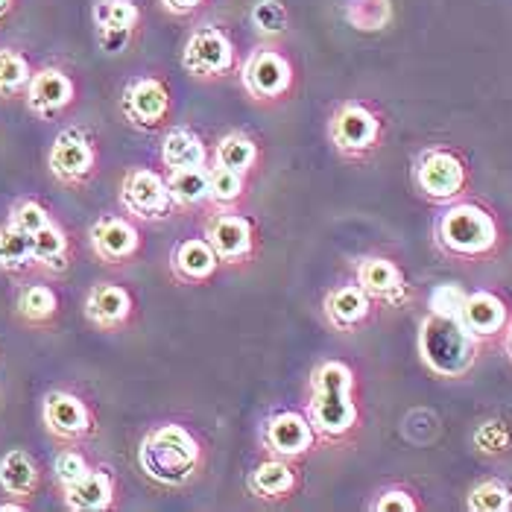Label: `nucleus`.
<instances>
[{
	"instance_id": "obj_13",
	"label": "nucleus",
	"mask_w": 512,
	"mask_h": 512,
	"mask_svg": "<svg viewBox=\"0 0 512 512\" xmlns=\"http://www.w3.org/2000/svg\"><path fill=\"white\" fill-rule=\"evenodd\" d=\"M457 319L466 325V331L480 343V340H492V337L504 334V328L510 322V311H507L501 296H495L489 290H477V293L466 296Z\"/></svg>"
},
{
	"instance_id": "obj_29",
	"label": "nucleus",
	"mask_w": 512,
	"mask_h": 512,
	"mask_svg": "<svg viewBox=\"0 0 512 512\" xmlns=\"http://www.w3.org/2000/svg\"><path fill=\"white\" fill-rule=\"evenodd\" d=\"M343 15L360 33H378V30L390 27L393 3L390 0H346Z\"/></svg>"
},
{
	"instance_id": "obj_21",
	"label": "nucleus",
	"mask_w": 512,
	"mask_h": 512,
	"mask_svg": "<svg viewBox=\"0 0 512 512\" xmlns=\"http://www.w3.org/2000/svg\"><path fill=\"white\" fill-rule=\"evenodd\" d=\"M115 498V483L106 469H91L82 480L65 489V504L68 510L77 512H100L112 507Z\"/></svg>"
},
{
	"instance_id": "obj_41",
	"label": "nucleus",
	"mask_w": 512,
	"mask_h": 512,
	"mask_svg": "<svg viewBox=\"0 0 512 512\" xmlns=\"http://www.w3.org/2000/svg\"><path fill=\"white\" fill-rule=\"evenodd\" d=\"M375 510L378 512H416L419 504L410 492L404 489H387L378 501H375Z\"/></svg>"
},
{
	"instance_id": "obj_15",
	"label": "nucleus",
	"mask_w": 512,
	"mask_h": 512,
	"mask_svg": "<svg viewBox=\"0 0 512 512\" xmlns=\"http://www.w3.org/2000/svg\"><path fill=\"white\" fill-rule=\"evenodd\" d=\"M205 240L211 243V249L217 252L220 261H246L252 255V246H255V232H252V223L237 217V214H217L208 226V235Z\"/></svg>"
},
{
	"instance_id": "obj_37",
	"label": "nucleus",
	"mask_w": 512,
	"mask_h": 512,
	"mask_svg": "<svg viewBox=\"0 0 512 512\" xmlns=\"http://www.w3.org/2000/svg\"><path fill=\"white\" fill-rule=\"evenodd\" d=\"M474 445L477 451L489 454V457H498V454H507L512 445V431L507 428V422H483L477 431H474Z\"/></svg>"
},
{
	"instance_id": "obj_39",
	"label": "nucleus",
	"mask_w": 512,
	"mask_h": 512,
	"mask_svg": "<svg viewBox=\"0 0 512 512\" xmlns=\"http://www.w3.org/2000/svg\"><path fill=\"white\" fill-rule=\"evenodd\" d=\"M53 472H56L59 486L68 489V486H74L77 480H82L85 474L91 472V466H88V460L79 451H62L56 457V463H53Z\"/></svg>"
},
{
	"instance_id": "obj_46",
	"label": "nucleus",
	"mask_w": 512,
	"mask_h": 512,
	"mask_svg": "<svg viewBox=\"0 0 512 512\" xmlns=\"http://www.w3.org/2000/svg\"><path fill=\"white\" fill-rule=\"evenodd\" d=\"M507 352H510V357H512V331H510V337H507Z\"/></svg>"
},
{
	"instance_id": "obj_14",
	"label": "nucleus",
	"mask_w": 512,
	"mask_h": 512,
	"mask_svg": "<svg viewBox=\"0 0 512 512\" xmlns=\"http://www.w3.org/2000/svg\"><path fill=\"white\" fill-rule=\"evenodd\" d=\"M91 246H94L97 258H103L106 264H120V261H129L138 252L141 235L126 217L106 214L91 226Z\"/></svg>"
},
{
	"instance_id": "obj_23",
	"label": "nucleus",
	"mask_w": 512,
	"mask_h": 512,
	"mask_svg": "<svg viewBox=\"0 0 512 512\" xmlns=\"http://www.w3.org/2000/svg\"><path fill=\"white\" fill-rule=\"evenodd\" d=\"M0 486L15 498H30L39 486V469L27 451H9L0 460Z\"/></svg>"
},
{
	"instance_id": "obj_35",
	"label": "nucleus",
	"mask_w": 512,
	"mask_h": 512,
	"mask_svg": "<svg viewBox=\"0 0 512 512\" xmlns=\"http://www.w3.org/2000/svg\"><path fill=\"white\" fill-rule=\"evenodd\" d=\"M56 293L47 287V284H33V287H24L21 296H18V314L30 322H44L56 314Z\"/></svg>"
},
{
	"instance_id": "obj_33",
	"label": "nucleus",
	"mask_w": 512,
	"mask_h": 512,
	"mask_svg": "<svg viewBox=\"0 0 512 512\" xmlns=\"http://www.w3.org/2000/svg\"><path fill=\"white\" fill-rule=\"evenodd\" d=\"M243 194V173L229 170L223 164L208 167V202L214 205H235Z\"/></svg>"
},
{
	"instance_id": "obj_6",
	"label": "nucleus",
	"mask_w": 512,
	"mask_h": 512,
	"mask_svg": "<svg viewBox=\"0 0 512 512\" xmlns=\"http://www.w3.org/2000/svg\"><path fill=\"white\" fill-rule=\"evenodd\" d=\"M331 141L343 156H366L381 141V118L363 103H343L331 118Z\"/></svg>"
},
{
	"instance_id": "obj_34",
	"label": "nucleus",
	"mask_w": 512,
	"mask_h": 512,
	"mask_svg": "<svg viewBox=\"0 0 512 512\" xmlns=\"http://www.w3.org/2000/svg\"><path fill=\"white\" fill-rule=\"evenodd\" d=\"M469 510L472 512H510L512 489L501 480H483L469 492Z\"/></svg>"
},
{
	"instance_id": "obj_31",
	"label": "nucleus",
	"mask_w": 512,
	"mask_h": 512,
	"mask_svg": "<svg viewBox=\"0 0 512 512\" xmlns=\"http://www.w3.org/2000/svg\"><path fill=\"white\" fill-rule=\"evenodd\" d=\"M33 264V235L21 232L18 226L0 229V267L3 270H24Z\"/></svg>"
},
{
	"instance_id": "obj_2",
	"label": "nucleus",
	"mask_w": 512,
	"mask_h": 512,
	"mask_svg": "<svg viewBox=\"0 0 512 512\" xmlns=\"http://www.w3.org/2000/svg\"><path fill=\"white\" fill-rule=\"evenodd\" d=\"M419 355L439 378H463L477 360V340L457 316L431 314L419 328Z\"/></svg>"
},
{
	"instance_id": "obj_3",
	"label": "nucleus",
	"mask_w": 512,
	"mask_h": 512,
	"mask_svg": "<svg viewBox=\"0 0 512 512\" xmlns=\"http://www.w3.org/2000/svg\"><path fill=\"white\" fill-rule=\"evenodd\" d=\"M436 240L457 258H483L498 246V223L486 208L474 202H457L439 217Z\"/></svg>"
},
{
	"instance_id": "obj_19",
	"label": "nucleus",
	"mask_w": 512,
	"mask_h": 512,
	"mask_svg": "<svg viewBox=\"0 0 512 512\" xmlns=\"http://www.w3.org/2000/svg\"><path fill=\"white\" fill-rule=\"evenodd\" d=\"M132 314V296L118 284H97L85 299V316L100 328H118Z\"/></svg>"
},
{
	"instance_id": "obj_36",
	"label": "nucleus",
	"mask_w": 512,
	"mask_h": 512,
	"mask_svg": "<svg viewBox=\"0 0 512 512\" xmlns=\"http://www.w3.org/2000/svg\"><path fill=\"white\" fill-rule=\"evenodd\" d=\"M30 65L18 50H0V97H9L30 85Z\"/></svg>"
},
{
	"instance_id": "obj_32",
	"label": "nucleus",
	"mask_w": 512,
	"mask_h": 512,
	"mask_svg": "<svg viewBox=\"0 0 512 512\" xmlns=\"http://www.w3.org/2000/svg\"><path fill=\"white\" fill-rule=\"evenodd\" d=\"M252 27L264 36V39H278L287 33L290 24V12L281 0H258L249 12Z\"/></svg>"
},
{
	"instance_id": "obj_5",
	"label": "nucleus",
	"mask_w": 512,
	"mask_h": 512,
	"mask_svg": "<svg viewBox=\"0 0 512 512\" xmlns=\"http://www.w3.org/2000/svg\"><path fill=\"white\" fill-rule=\"evenodd\" d=\"M416 185L419 191L434 202H451L457 199L466 185H469V167L466 161L451 153V150H428L422 153L419 164H416Z\"/></svg>"
},
{
	"instance_id": "obj_7",
	"label": "nucleus",
	"mask_w": 512,
	"mask_h": 512,
	"mask_svg": "<svg viewBox=\"0 0 512 512\" xmlns=\"http://www.w3.org/2000/svg\"><path fill=\"white\" fill-rule=\"evenodd\" d=\"M293 85V65L278 47H258L243 65V88L255 100H278Z\"/></svg>"
},
{
	"instance_id": "obj_17",
	"label": "nucleus",
	"mask_w": 512,
	"mask_h": 512,
	"mask_svg": "<svg viewBox=\"0 0 512 512\" xmlns=\"http://www.w3.org/2000/svg\"><path fill=\"white\" fill-rule=\"evenodd\" d=\"M74 100V82L59 68H44L30 77L27 85V103L41 118H53Z\"/></svg>"
},
{
	"instance_id": "obj_27",
	"label": "nucleus",
	"mask_w": 512,
	"mask_h": 512,
	"mask_svg": "<svg viewBox=\"0 0 512 512\" xmlns=\"http://www.w3.org/2000/svg\"><path fill=\"white\" fill-rule=\"evenodd\" d=\"M91 18H94L97 30L135 33L141 24V9L132 0H97L91 9Z\"/></svg>"
},
{
	"instance_id": "obj_1",
	"label": "nucleus",
	"mask_w": 512,
	"mask_h": 512,
	"mask_svg": "<svg viewBox=\"0 0 512 512\" xmlns=\"http://www.w3.org/2000/svg\"><path fill=\"white\" fill-rule=\"evenodd\" d=\"M202 448L182 425H161L144 436L138 463L150 480L161 486H185L199 469Z\"/></svg>"
},
{
	"instance_id": "obj_38",
	"label": "nucleus",
	"mask_w": 512,
	"mask_h": 512,
	"mask_svg": "<svg viewBox=\"0 0 512 512\" xmlns=\"http://www.w3.org/2000/svg\"><path fill=\"white\" fill-rule=\"evenodd\" d=\"M466 296L469 293L460 284H439L431 293V299H428V308H431V314L460 316V308H463Z\"/></svg>"
},
{
	"instance_id": "obj_11",
	"label": "nucleus",
	"mask_w": 512,
	"mask_h": 512,
	"mask_svg": "<svg viewBox=\"0 0 512 512\" xmlns=\"http://www.w3.org/2000/svg\"><path fill=\"white\" fill-rule=\"evenodd\" d=\"M311 425H314L316 436L325 439H343L357 425V404L352 393L346 390H314L311 393Z\"/></svg>"
},
{
	"instance_id": "obj_24",
	"label": "nucleus",
	"mask_w": 512,
	"mask_h": 512,
	"mask_svg": "<svg viewBox=\"0 0 512 512\" xmlns=\"http://www.w3.org/2000/svg\"><path fill=\"white\" fill-rule=\"evenodd\" d=\"M205 147L191 129H170L161 141V164L167 170H182V167H202L205 164Z\"/></svg>"
},
{
	"instance_id": "obj_8",
	"label": "nucleus",
	"mask_w": 512,
	"mask_h": 512,
	"mask_svg": "<svg viewBox=\"0 0 512 512\" xmlns=\"http://www.w3.org/2000/svg\"><path fill=\"white\" fill-rule=\"evenodd\" d=\"M123 208L138 220H167L176 202L170 197L167 179L153 170H132L120 185Z\"/></svg>"
},
{
	"instance_id": "obj_12",
	"label": "nucleus",
	"mask_w": 512,
	"mask_h": 512,
	"mask_svg": "<svg viewBox=\"0 0 512 512\" xmlns=\"http://www.w3.org/2000/svg\"><path fill=\"white\" fill-rule=\"evenodd\" d=\"M264 442L281 460H296V457H305L314 448L316 431L311 419H305L302 413L284 410V413H276L267 422Z\"/></svg>"
},
{
	"instance_id": "obj_20",
	"label": "nucleus",
	"mask_w": 512,
	"mask_h": 512,
	"mask_svg": "<svg viewBox=\"0 0 512 512\" xmlns=\"http://www.w3.org/2000/svg\"><path fill=\"white\" fill-rule=\"evenodd\" d=\"M170 264H173L176 278H182V281H205L214 276L220 258L205 237H188L173 249Z\"/></svg>"
},
{
	"instance_id": "obj_28",
	"label": "nucleus",
	"mask_w": 512,
	"mask_h": 512,
	"mask_svg": "<svg viewBox=\"0 0 512 512\" xmlns=\"http://www.w3.org/2000/svg\"><path fill=\"white\" fill-rule=\"evenodd\" d=\"M33 261L53 273H62L68 267V237L53 220L33 235Z\"/></svg>"
},
{
	"instance_id": "obj_18",
	"label": "nucleus",
	"mask_w": 512,
	"mask_h": 512,
	"mask_svg": "<svg viewBox=\"0 0 512 512\" xmlns=\"http://www.w3.org/2000/svg\"><path fill=\"white\" fill-rule=\"evenodd\" d=\"M357 284L369 299L398 305L404 299V276L390 258H366L357 267Z\"/></svg>"
},
{
	"instance_id": "obj_9",
	"label": "nucleus",
	"mask_w": 512,
	"mask_h": 512,
	"mask_svg": "<svg viewBox=\"0 0 512 512\" xmlns=\"http://www.w3.org/2000/svg\"><path fill=\"white\" fill-rule=\"evenodd\" d=\"M47 161H50V170H53V176L59 182L79 185V182H85L94 173L97 153H94L91 138L82 129H65L53 141V150H50Z\"/></svg>"
},
{
	"instance_id": "obj_45",
	"label": "nucleus",
	"mask_w": 512,
	"mask_h": 512,
	"mask_svg": "<svg viewBox=\"0 0 512 512\" xmlns=\"http://www.w3.org/2000/svg\"><path fill=\"white\" fill-rule=\"evenodd\" d=\"M9 6H12V0H0V15H3V12H6Z\"/></svg>"
},
{
	"instance_id": "obj_22",
	"label": "nucleus",
	"mask_w": 512,
	"mask_h": 512,
	"mask_svg": "<svg viewBox=\"0 0 512 512\" xmlns=\"http://www.w3.org/2000/svg\"><path fill=\"white\" fill-rule=\"evenodd\" d=\"M369 308H372V299L366 296L360 284H343L331 290L325 299V316L331 319L334 328H343V331H352L360 322H366Z\"/></svg>"
},
{
	"instance_id": "obj_44",
	"label": "nucleus",
	"mask_w": 512,
	"mask_h": 512,
	"mask_svg": "<svg viewBox=\"0 0 512 512\" xmlns=\"http://www.w3.org/2000/svg\"><path fill=\"white\" fill-rule=\"evenodd\" d=\"M0 510H3V512H12V510H21V504H0Z\"/></svg>"
},
{
	"instance_id": "obj_30",
	"label": "nucleus",
	"mask_w": 512,
	"mask_h": 512,
	"mask_svg": "<svg viewBox=\"0 0 512 512\" xmlns=\"http://www.w3.org/2000/svg\"><path fill=\"white\" fill-rule=\"evenodd\" d=\"M217 164L229 167V170H237V173H249L258 161V147L249 135H240V132H232L226 138H220L217 144Z\"/></svg>"
},
{
	"instance_id": "obj_25",
	"label": "nucleus",
	"mask_w": 512,
	"mask_h": 512,
	"mask_svg": "<svg viewBox=\"0 0 512 512\" xmlns=\"http://www.w3.org/2000/svg\"><path fill=\"white\" fill-rule=\"evenodd\" d=\"M293 486H296V472L281 457L264 460L255 472L249 474V492L258 498H267V501L290 495Z\"/></svg>"
},
{
	"instance_id": "obj_26",
	"label": "nucleus",
	"mask_w": 512,
	"mask_h": 512,
	"mask_svg": "<svg viewBox=\"0 0 512 512\" xmlns=\"http://www.w3.org/2000/svg\"><path fill=\"white\" fill-rule=\"evenodd\" d=\"M167 188L176 205L208 202V167H182L167 173Z\"/></svg>"
},
{
	"instance_id": "obj_16",
	"label": "nucleus",
	"mask_w": 512,
	"mask_h": 512,
	"mask_svg": "<svg viewBox=\"0 0 512 512\" xmlns=\"http://www.w3.org/2000/svg\"><path fill=\"white\" fill-rule=\"evenodd\" d=\"M44 425L59 439H79L91 431V413L77 395L50 393L44 398Z\"/></svg>"
},
{
	"instance_id": "obj_40",
	"label": "nucleus",
	"mask_w": 512,
	"mask_h": 512,
	"mask_svg": "<svg viewBox=\"0 0 512 512\" xmlns=\"http://www.w3.org/2000/svg\"><path fill=\"white\" fill-rule=\"evenodd\" d=\"M12 226H18L21 232H27V235H36L39 229H44L47 223H50V214L44 211V205L39 202H33V199H27V202H21V205H15V211H12V220H9Z\"/></svg>"
},
{
	"instance_id": "obj_42",
	"label": "nucleus",
	"mask_w": 512,
	"mask_h": 512,
	"mask_svg": "<svg viewBox=\"0 0 512 512\" xmlns=\"http://www.w3.org/2000/svg\"><path fill=\"white\" fill-rule=\"evenodd\" d=\"M129 36H132V33H118V30H97L100 47H103L106 53H120V50L129 44Z\"/></svg>"
},
{
	"instance_id": "obj_10",
	"label": "nucleus",
	"mask_w": 512,
	"mask_h": 512,
	"mask_svg": "<svg viewBox=\"0 0 512 512\" xmlns=\"http://www.w3.org/2000/svg\"><path fill=\"white\" fill-rule=\"evenodd\" d=\"M120 109L138 129H156L170 112V91L158 77H138L126 85Z\"/></svg>"
},
{
	"instance_id": "obj_4",
	"label": "nucleus",
	"mask_w": 512,
	"mask_h": 512,
	"mask_svg": "<svg viewBox=\"0 0 512 512\" xmlns=\"http://www.w3.org/2000/svg\"><path fill=\"white\" fill-rule=\"evenodd\" d=\"M237 50L226 30L214 24L197 27L182 47V68L197 79H223L235 71Z\"/></svg>"
},
{
	"instance_id": "obj_43",
	"label": "nucleus",
	"mask_w": 512,
	"mask_h": 512,
	"mask_svg": "<svg viewBox=\"0 0 512 512\" xmlns=\"http://www.w3.org/2000/svg\"><path fill=\"white\" fill-rule=\"evenodd\" d=\"M161 3V9L164 12H170V15H179V18H185V15H194L197 9L205 6V0H158Z\"/></svg>"
}]
</instances>
